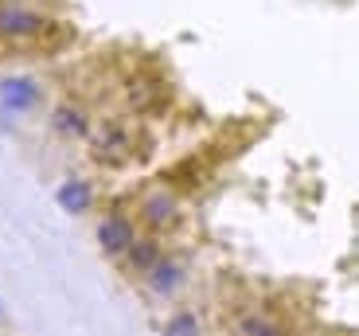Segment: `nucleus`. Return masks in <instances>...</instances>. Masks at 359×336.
I'll list each match as a JSON object with an SVG mask.
<instances>
[{"label": "nucleus", "instance_id": "f257e3e1", "mask_svg": "<svg viewBox=\"0 0 359 336\" xmlns=\"http://www.w3.org/2000/svg\"><path fill=\"white\" fill-rule=\"evenodd\" d=\"M71 39V27L47 8L32 4V0H0V47L12 51H32V47H47Z\"/></svg>", "mask_w": 359, "mask_h": 336}, {"label": "nucleus", "instance_id": "f03ea898", "mask_svg": "<svg viewBox=\"0 0 359 336\" xmlns=\"http://www.w3.org/2000/svg\"><path fill=\"white\" fill-rule=\"evenodd\" d=\"M47 82L32 71H8L0 74V109L12 118H32L47 106Z\"/></svg>", "mask_w": 359, "mask_h": 336}, {"label": "nucleus", "instance_id": "7ed1b4c3", "mask_svg": "<svg viewBox=\"0 0 359 336\" xmlns=\"http://www.w3.org/2000/svg\"><path fill=\"white\" fill-rule=\"evenodd\" d=\"M86 145L102 164H126L137 149V126L129 118H102L94 121Z\"/></svg>", "mask_w": 359, "mask_h": 336}, {"label": "nucleus", "instance_id": "20e7f679", "mask_svg": "<svg viewBox=\"0 0 359 336\" xmlns=\"http://www.w3.org/2000/svg\"><path fill=\"white\" fill-rule=\"evenodd\" d=\"M137 235H141V219L129 215L126 208L102 211L98 223H94V243H98L102 258H109V262H121V258H126V250L133 246Z\"/></svg>", "mask_w": 359, "mask_h": 336}, {"label": "nucleus", "instance_id": "39448f33", "mask_svg": "<svg viewBox=\"0 0 359 336\" xmlns=\"http://www.w3.org/2000/svg\"><path fill=\"white\" fill-rule=\"evenodd\" d=\"M47 129H51V137L63 141V145H86L90 129H94V114H90V106L79 98H59L47 109Z\"/></svg>", "mask_w": 359, "mask_h": 336}, {"label": "nucleus", "instance_id": "423d86ee", "mask_svg": "<svg viewBox=\"0 0 359 336\" xmlns=\"http://www.w3.org/2000/svg\"><path fill=\"white\" fill-rule=\"evenodd\" d=\"M141 282H144V293L153 301H176L191 282V262L180 250H164V258L144 274Z\"/></svg>", "mask_w": 359, "mask_h": 336}, {"label": "nucleus", "instance_id": "0eeeda50", "mask_svg": "<svg viewBox=\"0 0 359 336\" xmlns=\"http://www.w3.org/2000/svg\"><path fill=\"white\" fill-rule=\"evenodd\" d=\"M137 219H141L144 231L164 235V231H172L180 223V196L172 188H149L141 196V203H137Z\"/></svg>", "mask_w": 359, "mask_h": 336}, {"label": "nucleus", "instance_id": "6e6552de", "mask_svg": "<svg viewBox=\"0 0 359 336\" xmlns=\"http://www.w3.org/2000/svg\"><path fill=\"white\" fill-rule=\"evenodd\" d=\"M164 250H168V246H164V235H156V231H141V235L133 238V246L126 250V258H121L117 266H121L129 278H144V274H149L164 258Z\"/></svg>", "mask_w": 359, "mask_h": 336}, {"label": "nucleus", "instance_id": "1a4fd4ad", "mask_svg": "<svg viewBox=\"0 0 359 336\" xmlns=\"http://www.w3.org/2000/svg\"><path fill=\"white\" fill-rule=\"evenodd\" d=\"M94 200H98V191H94L90 180H82V176H71V180H63L55 188V203H59L67 215H86V211L94 208Z\"/></svg>", "mask_w": 359, "mask_h": 336}, {"label": "nucleus", "instance_id": "9d476101", "mask_svg": "<svg viewBox=\"0 0 359 336\" xmlns=\"http://www.w3.org/2000/svg\"><path fill=\"white\" fill-rule=\"evenodd\" d=\"M234 328H238V336H289L281 321H273L269 313H258V309L243 313Z\"/></svg>", "mask_w": 359, "mask_h": 336}, {"label": "nucleus", "instance_id": "9b49d317", "mask_svg": "<svg viewBox=\"0 0 359 336\" xmlns=\"http://www.w3.org/2000/svg\"><path fill=\"white\" fill-rule=\"evenodd\" d=\"M203 328H199V317L191 309H176L168 317V325H164V336H199Z\"/></svg>", "mask_w": 359, "mask_h": 336}, {"label": "nucleus", "instance_id": "f8f14e48", "mask_svg": "<svg viewBox=\"0 0 359 336\" xmlns=\"http://www.w3.org/2000/svg\"><path fill=\"white\" fill-rule=\"evenodd\" d=\"M4 317H8V313H4V301H0V328H4Z\"/></svg>", "mask_w": 359, "mask_h": 336}]
</instances>
